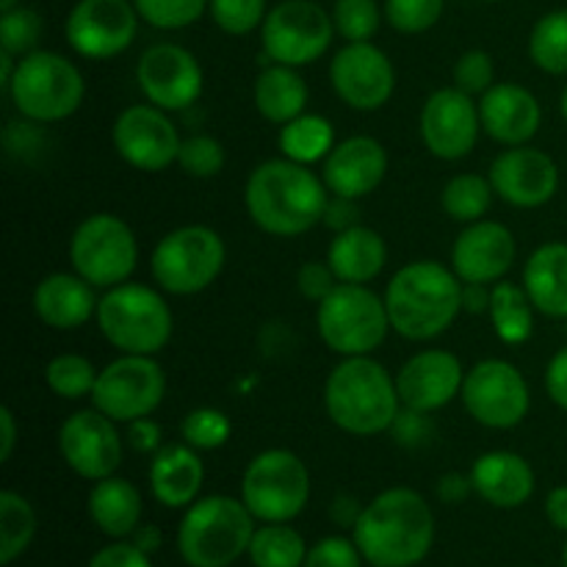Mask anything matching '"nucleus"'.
<instances>
[{
  "label": "nucleus",
  "mask_w": 567,
  "mask_h": 567,
  "mask_svg": "<svg viewBox=\"0 0 567 567\" xmlns=\"http://www.w3.org/2000/svg\"><path fill=\"white\" fill-rule=\"evenodd\" d=\"M352 540L371 567H415L435 546V515L413 487H388L365 504Z\"/></svg>",
  "instance_id": "obj_1"
},
{
  "label": "nucleus",
  "mask_w": 567,
  "mask_h": 567,
  "mask_svg": "<svg viewBox=\"0 0 567 567\" xmlns=\"http://www.w3.org/2000/svg\"><path fill=\"white\" fill-rule=\"evenodd\" d=\"M330 188L305 164L288 158L264 161L249 175L244 205L255 225L277 238L313 230L324 219Z\"/></svg>",
  "instance_id": "obj_2"
},
{
  "label": "nucleus",
  "mask_w": 567,
  "mask_h": 567,
  "mask_svg": "<svg viewBox=\"0 0 567 567\" xmlns=\"http://www.w3.org/2000/svg\"><path fill=\"white\" fill-rule=\"evenodd\" d=\"M391 330L408 341L443 336L463 313V280L437 260H413L385 288Z\"/></svg>",
  "instance_id": "obj_3"
},
{
  "label": "nucleus",
  "mask_w": 567,
  "mask_h": 567,
  "mask_svg": "<svg viewBox=\"0 0 567 567\" xmlns=\"http://www.w3.org/2000/svg\"><path fill=\"white\" fill-rule=\"evenodd\" d=\"M402 399L396 377L371 354L343 358L324 382V410L332 424L354 437H374L393 430Z\"/></svg>",
  "instance_id": "obj_4"
},
{
  "label": "nucleus",
  "mask_w": 567,
  "mask_h": 567,
  "mask_svg": "<svg viewBox=\"0 0 567 567\" xmlns=\"http://www.w3.org/2000/svg\"><path fill=\"white\" fill-rule=\"evenodd\" d=\"M255 515L241 498H197L177 526V551L188 567H230L249 551Z\"/></svg>",
  "instance_id": "obj_5"
},
{
  "label": "nucleus",
  "mask_w": 567,
  "mask_h": 567,
  "mask_svg": "<svg viewBox=\"0 0 567 567\" xmlns=\"http://www.w3.org/2000/svg\"><path fill=\"white\" fill-rule=\"evenodd\" d=\"M97 327L105 341L122 354H158L172 341L175 316L155 288L122 282L97 302Z\"/></svg>",
  "instance_id": "obj_6"
},
{
  "label": "nucleus",
  "mask_w": 567,
  "mask_h": 567,
  "mask_svg": "<svg viewBox=\"0 0 567 567\" xmlns=\"http://www.w3.org/2000/svg\"><path fill=\"white\" fill-rule=\"evenodd\" d=\"M6 94L25 120L50 125L81 109L86 97V83H83L81 70L66 55L53 53V50H33V53L20 55Z\"/></svg>",
  "instance_id": "obj_7"
},
{
  "label": "nucleus",
  "mask_w": 567,
  "mask_h": 567,
  "mask_svg": "<svg viewBox=\"0 0 567 567\" xmlns=\"http://www.w3.org/2000/svg\"><path fill=\"white\" fill-rule=\"evenodd\" d=\"M316 327L327 349L341 358L371 354L391 330L385 297L360 282H338L316 308Z\"/></svg>",
  "instance_id": "obj_8"
},
{
  "label": "nucleus",
  "mask_w": 567,
  "mask_h": 567,
  "mask_svg": "<svg viewBox=\"0 0 567 567\" xmlns=\"http://www.w3.org/2000/svg\"><path fill=\"white\" fill-rule=\"evenodd\" d=\"M227 247L214 227L186 225L169 230L150 255V271L161 291L194 297L219 280Z\"/></svg>",
  "instance_id": "obj_9"
},
{
  "label": "nucleus",
  "mask_w": 567,
  "mask_h": 567,
  "mask_svg": "<svg viewBox=\"0 0 567 567\" xmlns=\"http://www.w3.org/2000/svg\"><path fill=\"white\" fill-rule=\"evenodd\" d=\"M241 502L260 524H291L310 502V471L288 449H266L241 476Z\"/></svg>",
  "instance_id": "obj_10"
},
{
  "label": "nucleus",
  "mask_w": 567,
  "mask_h": 567,
  "mask_svg": "<svg viewBox=\"0 0 567 567\" xmlns=\"http://www.w3.org/2000/svg\"><path fill=\"white\" fill-rule=\"evenodd\" d=\"M70 260L75 275L94 288H114L131 280L138 264L136 233L122 216L92 214L70 238Z\"/></svg>",
  "instance_id": "obj_11"
},
{
  "label": "nucleus",
  "mask_w": 567,
  "mask_h": 567,
  "mask_svg": "<svg viewBox=\"0 0 567 567\" xmlns=\"http://www.w3.org/2000/svg\"><path fill=\"white\" fill-rule=\"evenodd\" d=\"M336 22L316 0H282L266 14L260 42L275 64L308 66L330 50Z\"/></svg>",
  "instance_id": "obj_12"
},
{
  "label": "nucleus",
  "mask_w": 567,
  "mask_h": 567,
  "mask_svg": "<svg viewBox=\"0 0 567 567\" xmlns=\"http://www.w3.org/2000/svg\"><path fill=\"white\" fill-rule=\"evenodd\" d=\"M166 396V374L150 354H122L97 374L92 404L116 424L153 415Z\"/></svg>",
  "instance_id": "obj_13"
},
{
  "label": "nucleus",
  "mask_w": 567,
  "mask_h": 567,
  "mask_svg": "<svg viewBox=\"0 0 567 567\" xmlns=\"http://www.w3.org/2000/svg\"><path fill=\"white\" fill-rule=\"evenodd\" d=\"M460 399L471 419L487 430H513L529 415L532 408L526 377L520 374L518 365L498 358L480 360L465 374Z\"/></svg>",
  "instance_id": "obj_14"
},
{
  "label": "nucleus",
  "mask_w": 567,
  "mask_h": 567,
  "mask_svg": "<svg viewBox=\"0 0 567 567\" xmlns=\"http://www.w3.org/2000/svg\"><path fill=\"white\" fill-rule=\"evenodd\" d=\"M138 31L133 0H78L66 17V42L81 59L109 61L125 53Z\"/></svg>",
  "instance_id": "obj_15"
},
{
  "label": "nucleus",
  "mask_w": 567,
  "mask_h": 567,
  "mask_svg": "<svg viewBox=\"0 0 567 567\" xmlns=\"http://www.w3.org/2000/svg\"><path fill=\"white\" fill-rule=\"evenodd\" d=\"M111 142L120 158L138 172H164L181 155L183 138L177 136L169 111L158 105H131L116 116Z\"/></svg>",
  "instance_id": "obj_16"
},
{
  "label": "nucleus",
  "mask_w": 567,
  "mask_h": 567,
  "mask_svg": "<svg viewBox=\"0 0 567 567\" xmlns=\"http://www.w3.org/2000/svg\"><path fill=\"white\" fill-rule=\"evenodd\" d=\"M136 81L147 103L164 111H183L203 94L205 75L192 50L158 42L138 55Z\"/></svg>",
  "instance_id": "obj_17"
},
{
  "label": "nucleus",
  "mask_w": 567,
  "mask_h": 567,
  "mask_svg": "<svg viewBox=\"0 0 567 567\" xmlns=\"http://www.w3.org/2000/svg\"><path fill=\"white\" fill-rule=\"evenodd\" d=\"M59 454L81 480H109L122 465V437L116 432V421L97 408L78 410L59 426Z\"/></svg>",
  "instance_id": "obj_18"
},
{
  "label": "nucleus",
  "mask_w": 567,
  "mask_h": 567,
  "mask_svg": "<svg viewBox=\"0 0 567 567\" xmlns=\"http://www.w3.org/2000/svg\"><path fill=\"white\" fill-rule=\"evenodd\" d=\"M421 142L435 158L460 161L474 153L476 138H480L482 120L480 103L457 86L437 89L426 97L421 109Z\"/></svg>",
  "instance_id": "obj_19"
},
{
  "label": "nucleus",
  "mask_w": 567,
  "mask_h": 567,
  "mask_svg": "<svg viewBox=\"0 0 567 567\" xmlns=\"http://www.w3.org/2000/svg\"><path fill=\"white\" fill-rule=\"evenodd\" d=\"M330 83L352 111H377L393 97L396 70L377 44L347 42V48L332 55Z\"/></svg>",
  "instance_id": "obj_20"
},
{
  "label": "nucleus",
  "mask_w": 567,
  "mask_h": 567,
  "mask_svg": "<svg viewBox=\"0 0 567 567\" xmlns=\"http://www.w3.org/2000/svg\"><path fill=\"white\" fill-rule=\"evenodd\" d=\"M493 192L515 208H543L559 192V166L543 150L507 147L491 166Z\"/></svg>",
  "instance_id": "obj_21"
},
{
  "label": "nucleus",
  "mask_w": 567,
  "mask_h": 567,
  "mask_svg": "<svg viewBox=\"0 0 567 567\" xmlns=\"http://www.w3.org/2000/svg\"><path fill=\"white\" fill-rule=\"evenodd\" d=\"M465 371L457 354L446 349H424L413 354L396 374V391L404 410L435 413L463 393Z\"/></svg>",
  "instance_id": "obj_22"
},
{
  "label": "nucleus",
  "mask_w": 567,
  "mask_h": 567,
  "mask_svg": "<svg viewBox=\"0 0 567 567\" xmlns=\"http://www.w3.org/2000/svg\"><path fill=\"white\" fill-rule=\"evenodd\" d=\"M518 244L513 230L502 221L480 219L465 225L452 247V269L463 282L496 286L513 269Z\"/></svg>",
  "instance_id": "obj_23"
},
{
  "label": "nucleus",
  "mask_w": 567,
  "mask_h": 567,
  "mask_svg": "<svg viewBox=\"0 0 567 567\" xmlns=\"http://www.w3.org/2000/svg\"><path fill=\"white\" fill-rule=\"evenodd\" d=\"M482 131L504 147H520L543 125L540 100L520 83H493L480 97Z\"/></svg>",
  "instance_id": "obj_24"
},
{
  "label": "nucleus",
  "mask_w": 567,
  "mask_h": 567,
  "mask_svg": "<svg viewBox=\"0 0 567 567\" xmlns=\"http://www.w3.org/2000/svg\"><path fill=\"white\" fill-rule=\"evenodd\" d=\"M388 175V153L377 138L352 136L332 147L324 158L321 181L330 194L349 199H363L380 188Z\"/></svg>",
  "instance_id": "obj_25"
},
{
  "label": "nucleus",
  "mask_w": 567,
  "mask_h": 567,
  "mask_svg": "<svg viewBox=\"0 0 567 567\" xmlns=\"http://www.w3.org/2000/svg\"><path fill=\"white\" fill-rule=\"evenodd\" d=\"M150 493L166 509H188L205 485V465L188 443L161 446L150 463Z\"/></svg>",
  "instance_id": "obj_26"
},
{
  "label": "nucleus",
  "mask_w": 567,
  "mask_h": 567,
  "mask_svg": "<svg viewBox=\"0 0 567 567\" xmlns=\"http://www.w3.org/2000/svg\"><path fill=\"white\" fill-rule=\"evenodd\" d=\"M33 313L44 327L53 330H78L86 324L92 316H97V302L92 282L83 280L81 275H66L55 271L39 280L33 288Z\"/></svg>",
  "instance_id": "obj_27"
},
{
  "label": "nucleus",
  "mask_w": 567,
  "mask_h": 567,
  "mask_svg": "<svg viewBox=\"0 0 567 567\" xmlns=\"http://www.w3.org/2000/svg\"><path fill=\"white\" fill-rule=\"evenodd\" d=\"M474 493L496 509H518L535 493V471L515 452H487L471 465Z\"/></svg>",
  "instance_id": "obj_28"
},
{
  "label": "nucleus",
  "mask_w": 567,
  "mask_h": 567,
  "mask_svg": "<svg viewBox=\"0 0 567 567\" xmlns=\"http://www.w3.org/2000/svg\"><path fill=\"white\" fill-rule=\"evenodd\" d=\"M327 264L336 271L338 282L369 286L388 264L385 238L365 225H354L349 230L336 233L330 249H327Z\"/></svg>",
  "instance_id": "obj_29"
},
{
  "label": "nucleus",
  "mask_w": 567,
  "mask_h": 567,
  "mask_svg": "<svg viewBox=\"0 0 567 567\" xmlns=\"http://www.w3.org/2000/svg\"><path fill=\"white\" fill-rule=\"evenodd\" d=\"M86 509L92 524L105 537H111V540H127L142 526L144 504L138 487L114 474L109 480L94 482Z\"/></svg>",
  "instance_id": "obj_30"
},
{
  "label": "nucleus",
  "mask_w": 567,
  "mask_h": 567,
  "mask_svg": "<svg viewBox=\"0 0 567 567\" xmlns=\"http://www.w3.org/2000/svg\"><path fill=\"white\" fill-rule=\"evenodd\" d=\"M524 288L537 313L567 319V244L537 247L524 266Z\"/></svg>",
  "instance_id": "obj_31"
},
{
  "label": "nucleus",
  "mask_w": 567,
  "mask_h": 567,
  "mask_svg": "<svg viewBox=\"0 0 567 567\" xmlns=\"http://www.w3.org/2000/svg\"><path fill=\"white\" fill-rule=\"evenodd\" d=\"M308 83L299 75L297 66L275 64L271 61L260 75L255 78V109L266 122L288 125L291 120L305 114L308 109Z\"/></svg>",
  "instance_id": "obj_32"
},
{
  "label": "nucleus",
  "mask_w": 567,
  "mask_h": 567,
  "mask_svg": "<svg viewBox=\"0 0 567 567\" xmlns=\"http://www.w3.org/2000/svg\"><path fill=\"white\" fill-rule=\"evenodd\" d=\"M487 316H491V324L496 330V336L504 343H509V347L526 343L532 338V332H535V305H532L526 288L515 286V282L498 280L493 286Z\"/></svg>",
  "instance_id": "obj_33"
},
{
  "label": "nucleus",
  "mask_w": 567,
  "mask_h": 567,
  "mask_svg": "<svg viewBox=\"0 0 567 567\" xmlns=\"http://www.w3.org/2000/svg\"><path fill=\"white\" fill-rule=\"evenodd\" d=\"M280 153L282 158L297 164H316L324 161L336 147V127L321 114H302L280 127Z\"/></svg>",
  "instance_id": "obj_34"
},
{
  "label": "nucleus",
  "mask_w": 567,
  "mask_h": 567,
  "mask_svg": "<svg viewBox=\"0 0 567 567\" xmlns=\"http://www.w3.org/2000/svg\"><path fill=\"white\" fill-rule=\"evenodd\" d=\"M308 543L291 524H260L249 543V563L255 567H302Z\"/></svg>",
  "instance_id": "obj_35"
},
{
  "label": "nucleus",
  "mask_w": 567,
  "mask_h": 567,
  "mask_svg": "<svg viewBox=\"0 0 567 567\" xmlns=\"http://www.w3.org/2000/svg\"><path fill=\"white\" fill-rule=\"evenodd\" d=\"M37 537V513L14 491L0 493V565H14Z\"/></svg>",
  "instance_id": "obj_36"
},
{
  "label": "nucleus",
  "mask_w": 567,
  "mask_h": 567,
  "mask_svg": "<svg viewBox=\"0 0 567 567\" xmlns=\"http://www.w3.org/2000/svg\"><path fill=\"white\" fill-rule=\"evenodd\" d=\"M493 183L491 177L476 175V172H463V175H454L452 181L443 186L441 205L454 221H471L485 219V214L493 205Z\"/></svg>",
  "instance_id": "obj_37"
},
{
  "label": "nucleus",
  "mask_w": 567,
  "mask_h": 567,
  "mask_svg": "<svg viewBox=\"0 0 567 567\" xmlns=\"http://www.w3.org/2000/svg\"><path fill=\"white\" fill-rule=\"evenodd\" d=\"M529 59L548 75H567V9L548 11L529 37Z\"/></svg>",
  "instance_id": "obj_38"
},
{
  "label": "nucleus",
  "mask_w": 567,
  "mask_h": 567,
  "mask_svg": "<svg viewBox=\"0 0 567 567\" xmlns=\"http://www.w3.org/2000/svg\"><path fill=\"white\" fill-rule=\"evenodd\" d=\"M97 374L94 363L83 354H59L48 363L44 369V382H48L50 391L59 399H66V402H75V399L92 396L94 385H97Z\"/></svg>",
  "instance_id": "obj_39"
},
{
  "label": "nucleus",
  "mask_w": 567,
  "mask_h": 567,
  "mask_svg": "<svg viewBox=\"0 0 567 567\" xmlns=\"http://www.w3.org/2000/svg\"><path fill=\"white\" fill-rule=\"evenodd\" d=\"M183 443H188L197 452H216L225 446L233 435V424L221 410L197 408L183 419Z\"/></svg>",
  "instance_id": "obj_40"
},
{
  "label": "nucleus",
  "mask_w": 567,
  "mask_h": 567,
  "mask_svg": "<svg viewBox=\"0 0 567 567\" xmlns=\"http://www.w3.org/2000/svg\"><path fill=\"white\" fill-rule=\"evenodd\" d=\"M138 17L161 31H181L194 25L208 9V0H133Z\"/></svg>",
  "instance_id": "obj_41"
},
{
  "label": "nucleus",
  "mask_w": 567,
  "mask_h": 567,
  "mask_svg": "<svg viewBox=\"0 0 567 567\" xmlns=\"http://www.w3.org/2000/svg\"><path fill=\"white\" fill-rule=\"evenodd\" d=\"M332 22L347 42H371L380 31L382 11L377 0H336Z\"/></svg>",
  "instance_id": "obj_42"
},
{
  "label": "nucleus",
  "mask_w": 567,
  "mask_h": 567,
  "mask_svg": "<svg viewBox=\"0 0 567 567\" xmlns=\"http://www.w3.org/2000/svg\"><path fill=\"white\" fill-rule=\"evenodd\" d=\"M42 37V17L28 6H14L0 17V44L11 55H28Z\"/></svg>",
  "instance_id": "obj_43"
},
{
  "label": "nucleus",
  "mask_w": 567,
  "mask_h": 567,
  "mask_svg": "<svg viewBox=\"0 0 567 567\" xmlns=\"http://www.w3.org/2000/svg\"><path fill=\"white\" fill-rule=\"evenodd\" d=\"M216 28L230 37H247L266 20V0H208Z\"/></svg>",
  "instance_id": "obj_44"
},
{
  "label": "nucleus",
  "mask_w": 567,
  "mask_h": 567,
  "mask_svg": "<svg viewBox=\"0 0 567 567\" xmlns=\"http://www.w3.org/2000/svg\"><path fill=\"white\" fill-rule=\"evenodd\" d=\"M177 164H181V169L186 172L188 177L208 181V177L219 175L221 166H225V147H221L219 138L197 133V136L183 138Z\"/></svg>",
  "instance_id": "obj_45"
},
{
  "label": "nucleus",
  "mask_w": 567,
  "mask_h": 567,
  "mask_svg": "<svg viewBox=\"0 0 567 567\" xmlns=\"http://www.w3.org/2000/svg\"><path fill=\"white\" fill-rule=\"evenodd\" d=\"M446 0H385V17L393 31L424 33L437 25Z\"/></svg>",
  "instance_id": "obj_46"
},
{
  "label": "nucleus",
  "mask_w": 567,
  "mask_h": 567,
  "mask_svg": "<svg viewBox=\"0 0 567 567\" xmlns=\"http://www.w3.org/2000/svg\"><path fill=\"white\" fill-rule=\"evenodd\" d=\"M454 86L460 89V92L465 94H485L487 89L493 86V78H496V66H493V59L491 53H485V50H468V53H463L457 59V64H454Z\"/></svg>",
  "instance_id": "obj_47"
},
{
  "label": "nucleus",
  "mask_w": 567,
  "mask_h": 567,
  "mask_svg": "<svg viewBox=\"0 0 567 567\" xmlns=\"http://www.w3.org/2000/svg\"><path fill=\"white\" fill-rule=\"evenodd\" d=\"M363 563L365 559L358 543L341 535H330L308 548L302 567H363Z\"/></svg>",
  "instance_id": "obj_48"
},
{
  "label": "nucleus",
  "mask_w": 567,
  "mask_h": 567,
  "mask_svg": "<svg viewBox=\"0 0 567 567\" xmlns=\"http://www.w3.org/2000/svg\"><path fill=\"white\" fill-rule=\"evenodd\" d=\"M336 286H338V277L336 271L330 269L327 260L324 264H319V260H308V264H302V269L297 271V288L308 302L319 305Z\"/></svg>",
  "instance_id": "obj_49"
},
{
  "label": "nucleus",
  "mask_w": 567,
  "mask_h": 567,
  "mask_svg": "<svg viewBox=\"0 0 567 567\" xmlns=\"http://www.w3.org/2000/svg\"><path fill=\"white\" fill-rule=\"evenodd\" d=\"M86 567H153V559L133 540H114L100 548Z\"/></svg>",
  "instance_id": "obj_50"
},
{
  "label": "nucleus",
  "mask_w": 567,
  "mask_h": 567,
  "mask_svg": "<svg viewBox=\"0 0 567 567\" xmlns=\"http://www.w3.org/2000/svg\"><path fill=\"white\" fill-rule=\"evenodd\" d=\"M546 393L559 410L567 413V347L559 349L546 369Z\"/></svg>",
  "instance_id": "obj_51"
},
{
  "label": "nucleus",
  "mask_w": 567,
  "mask_h": 567,
  "mask_svg": "<svg viewBox=\"0 0 567 567\" xmlns=\"http://www.w3.org/2000/svg\"><path fill=\"white\" fill-rule=\"evenodd\" d=\"M161 426L155 424L150 415H144V419H136L127 424V443H131L133 452L138 454H155L161 449Z\"/></svg>",
  "instance_id": "obj_52"
},
{
  "label": "nucleus",
  "mask_w": 567,
  "mask_h": 567,
  "mask_svg": "<svg viewBox=\"0 0 567 567\" xmlns=\"http://www.w3.org/2000/svg\"><path fill=\"white\" fill-rule=\"evenodd\" d=\"M358 214H360L358 199L336 197V194H332V199L327 203V210H324V219H321V225L330 227L332 233H343V230H349V227L360 225Z\"/></svg>",
  "instance_id": "obj_53"
},
{
  "label": "nucleus",
  "mask_w": 567,
  "mask_h": 567,
  "mask_svg": "<svg viewBox=\"0 0 567 567\" xmlns=\"http://www.w3.org/2000/svg\"><path fill=\"white\" fill-rule=\"evenodd\" d=\"M435 493L443 504H460L474 493V482H471V474L465 476L457 474V471H449V474H443L437 480Z\"/></svg>",
  "instance_id": "obj_54"
},
{
  "label": "nucleus",
  "mask_w": 567,
  "mask_h": 567,
  "mask_svg": "<svg viewBox=\"0 0 567 567\" xmlns=\"http://www.w3.org/2000/svg\"><path fill=\"white\" fill-rule=\"evenodd\" d=\"M360 515H363V507H360V502L354 496H349V493H341V496L332 498L330 518L336 520L341 529H354V524L360 520Z\"/></svg>",
  "instance_id": "obj_55"
},
{
  "label": "nucleus",
  "mask_w": 567,
  "mask_h": 567,
  "mask_svg": "<svg viewBox=\"0 0 567 567\" xmlns=\"http://www.w3.org/2000/svg\"><path fill=\"white\" fill-rule=\"evenodd\" d=\"M491 297L493 286H485V282H463V310L465 313H487L491 310Z\"/></svg>",
  "instance_id": "obj_56"
},
{
  "label": "nucleus",
  "mask_w": 567,
  "mask_h": 567,
  "mask_svg": "<svg viewBox=\"0 0 567 567\" xmlns=\"http://www.w3.org/2000/svg\"><path fill=\"white\" fill-rule=\"evenodd\" d=\"M546 518L554 529L567 535V485L554 487L546 496Z\"/></svg>",
  "instance_id": "obj_57"
},
{
  "label": "nucleus",
  "mask_w": 567,
  "mask_h": 567,
  "mask_svg": "<svg viewBox=\"0 0 567 567\" xmlns=\"http://www.w3.org/2000/svg\"><path fill=\"white\" fill-rule=\"evenodd\" d=\"M0 463H9L17 446V419L11 408H0Z\"/></svg>",
  "instance_id": "obj_58"
},
{
  "label": "nucleus",
  "mask_w": 567,
  "mask_h": 567,
  "mask_svg": "<svg viewBox=\"0 0 567 567\" xmlns=\"http://www.w3.org/2000/svg\"><path fill=\"white\" fill-rule=\"evenodd\" d=\"M131 540L136 543L144 554H150V557H153V551H158L161 548V532L155 529V526H138V529L133 532Z\"/></svg>",
  "instance_id": "obj_59"
},
{
  "label": "nucleus",
  "mask_w": 567,
  "mask_h": 567,
  "mask_svg": "<svg viewBox=\"0 0 567 567\" xmlns=\"http://www.w3.org/2000/svg\"><path fill=\"white\" fill-rule=\"evenodd\" d=\"M14 72H17L14 55L6 53V50H0V86L9 89V83H11V78H14Z\"/></svg>",
  "instance_id": "obj_60"
},
{
  "label": "nucleus",
  "mask_w": 567,
  "mask_h": 567,
  "mask_svg": "<svg viewBox=\"0 0 567 567\" xmlns=\"http://www.w3.org/2000/svg\"><path fill=\"white\" fill-rule=\"evenodd\" d=\"M559 111H563V120L567 125V86L563 89V97H559Z\"/></svg>",
  "instance_id": "obj_61"
},
{
  "label": "nucleus",
  "mask_w": 567,
  "mask_h": 567,
  "mask_svg": "<svg viewBox=\"0 0 567 567\" xmlns=\"http://www.w3.org/2000/svg\"><path fill=\"white\" fill-rule=\"evenodd\" d=\"M14 6H20V0H0V9H3V11L14 9Z\"/></svg>",
  "instance_id": "obj_62"
},
{
  "label": "nucleus",
  "mask_w": 567,
  "mask_h": 567,
  "mask_svg": "<svg viewBox=\"0 0 567 567\" xmlns=\"http://www.w3.org/2000/svg\"><path fill=\"white\" fill-rule=\"evenodd\" d=\"M563 567H567V540H565V546H563Z\"/></svg>",
  "instance_id": "obj_63"
},
{
  "label": "nucleus",
  "mask_w": 567,
  "mask_h": 567,
  "mask_svg": "<svg viewBox=\"0 0 567 567\" xmlns=\"http://www.w3.org/2000/svg\"><path fill=\"white\" fill-rule=\"evenodd\" d=\"M487 3H493V0H487Z\"/></svg>",
  "instance_id": "obj_64"
}]
</instances>
